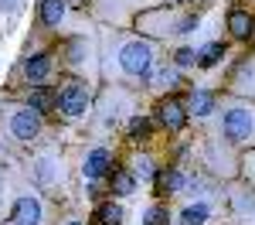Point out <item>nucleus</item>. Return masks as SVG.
<instances>
[{
  "label": "nucleus",
  "instance_id": "nucleus-1",
  "mask_svg": "<svg viewBox=\"0 0 255 225\" xmlns=\"http://www.w3.org/2000/svg\"><path fill=\"white\" fill-rule=\"evenodd\" d=\"M55 106H58L61 116H68V120H75L85 113V106H89V89H85V82L79 79H65L58 89V96H55Z\"/></svg>",
  "mask_w": 255,
  "mask_h": 225
},
{
  "label": "nucleus",
  "instance_id": "nucleus-2",
  "mask_svg": "<svg viewBox=\"0 0 255 225\" xmlns=\"http://www.w3.org/2000/svg\"><path fill=\"white\" fill-rule=\"evenodd\" d=\"M119 65L129 75H150V68H153V48L146 41H129L119 51Z\"/></svg>",
  "mask_w": 255,
  "mask_h": 225
},
{
  "label": "nucleus",
  "instance_id": "nucleus-3",
  "mask_svg": "<svg viewBox=\"0 0 255 225\" xmlns=\"http://www.w3.org/2000/svg\"><path fill=\"white\" fill-rule=\"evenodd\" d=\"M252 113L249 109H242V106H235V109H228L225 113V137L232 143H242V140H249V133H252Z\"/></svg>",
  "mask_w": 255,
  "mask_h": 225
},
{
  "label": "nucleus",
  "instance_id": "nucleus-4",
  "mask_svg": "<svg viewBox=\"0 0 255 225\" xmlns=\"http://www.w3.org/2000/svg\"><path fill=\"white\" fill-rule=\"evenodd\" d=\"M10 222L14 225H41V202L31 195H20L10 208Z\"/></svg>",
  "mask_w": 255,
  "mask_h": 225
},
{
  "label": "nucleus",
  "instance_id": "nucleus-5",
  "mask_svg": "<svg viewBox=\"0 0 255 225\" xmlns=\"http://www.w3.org/2000/svg\"><path fill=\"white\" fill-rule=\"evenodd\" d=\"M38 130H41V113H34V109H24V113H17L10 120V133L17 140H34Z\"/></svg>",
  "mask_w": 255,
  "mask_h": 225
},
{
  "label": "nucleus",
  "instance_id": "nucleus-6",
  "mask_svg": "<svg viewBox=\"0 0 255 225\" xmlns=\"http://www.w3.org/2000/svg\"><path fill=\"white\" fill-rule=\"evenodd\" d=\"M157 120L163 123L167 130H180V126L187 123V109H184L177 99H163V102H160V109H157Z\"/></svg>",
  "mask_w": 255,
  "mask_h": 225
},
{
  "label": "nucleus",
  "instance_id": "nucleus-7",
  "mask_svg": "<svg viewBox=\"0 0 255 225\" xmlns=\"http://www.w3.org/2000/svg\"><path fill=\"white\" fill-rule=\"evenodd\" d=\"M109 150H92L89 157H85V164H82V174L89 178V181H99L102 174H109Z\"/></svg>",
  "mask_w": 255,
  "mask_h": 225
},
{
  "label": "nucleus",
  "instance_id": "nucleus-8",
  "mask_svg": "<svg viewBox=\"0 0 255 225\" xmlns=\"http://www.w3.org/2000/svg\"><path fill=\"white\" fill-rule=\"evenodd\" d=\"M228 31H232L238 41L252 38V31H255V17H252V14H245V10H232V14H228Z\"/></svg>",
  "mask_w": 255,
  "mask_h": 225
},
{
  "label": "nucleus",
  "instance_id": "nucleus-9",
  "mask_svg": "<svg viewBox=\"0 0 255 225\" xmlns=\"http://www.w3.org/2000/svg\"><path fill=\"white\" fill-rule=\"evenodd\" d=\"M65 10H68V0H41V20L48 27H58L65 20Z\"/></svg>",
  "mask_w": 255,
  "mask_h": 225
},
{
  "label": "nucleus",
  "instance_id": "nucleus-10",
  "mask_svg": "<svg viewBox=\"0 0 255 225\" xmlns=\"http://www.w3.org/2000/svg\"><path fill=\"white\" fill-rule=\"evenodd\" d=\"M48 68H51L48 51H38V55H31V58L24 61V75H27V82H41L44 75H48Z\"/></svg>",
  "mask_w": 255,
  "mask_h": 225
},
{
  "label": "nucleus",
  "instance_id": "nucleus-11",
  "mask_svg": "<svg viewBox=\"0 0 255 225\" xmlns=\"http://www.w3.org/2000/svg\"><path fill=\"white\" fill-rule=\"evenodd\" d=\"M191 113L194 116H211L215 113V96L208 89H194L191 92Z\"/></svg>",
  "mask_w": 255,
  "mask_h": 225
},
{
  "label": "nucleus",
  "instance_id": "nucleus-12",
  "mask_svg": "<svg viewBox=\"0 0 255 225\" xmlns=\"http://www.w3.org/2000/svg\"><path fill=\"white\" fill-rule=\"evenodd\" d=\"M180 184H184V174H180L177 167L160 171V178H157V191H160V195H170V191H177Z\"/></svg>",
  "mask_w": 255,
  "mask_h": 225
},
{
  "label": "nucleus",
  "instance_id": "nucleus-13",
  "mask_svg": "<svg viewBox=\"0 0 255 225\" xmlns=\"http://www.w3.org/2000/svg\"><path fill=\"white\" fill-rule=\"evenodd\" d=\"M51 106H55V96H51L44 85H38V89L27 96V109H34V113H48Z\"/></svg>",
  "mask_w": 255,
  "mask_h": 225
},
{
  "label": "nucleus",
  "instance_id": "nucleus-14",
  "mask_svg": "<svg viewBox=\"0 0 255 225\" xmlns=\"http://www.w3.org/2000/svg\"><path fill=\"white\" fill-rule=\"evenodd\" d=\"M225 55V44L221 41H215V44H204L201 51H197V65L201 68H211V65H218V58Z\"/></svg>",
  "mask_w": 255,
  "mask_h": 225
},
{
  "label": "nucleus",
  "instance_id": "nucleus-15",
  "mask_svg": "<svg viewBox=\"0 0 255 225\" xmlns=\"http://www.w3.org/2000/svg\"><path fill=\"white\" fill-rule=\"evenodd\" d=\"M96 222L99 225H119L123 222V208L119 205H99V212H96Z\"/></svg>",
  "mask_w": 255,
  "mask_h": 225
},
{
  "label": "nucleus",
  "instance_id": "nucleus-16",
  "mask_svg": "<svg viewBox=\"0 0 255 225\" xmlns=\"http://www.w3.org/2000/svg\"><path fill=\"white\" fill-rule=\"evenodd\" d=\"M208 205H191V208H184L180 212V222L184 225H201V222H208Z\"/></svg>",
  "mask_w": 255,
  "mask_h": 225
},
{
  "label": "nucleus",
  "instance_id": "nucleus-17",
  "mask_svg": "<svg viewBox=\"0 0 255 225\" xmlns=\"http://www.w3.org/2000/svg\"><path fill=\"white\" fill-rule=\"evenodd\" d=\"M150 130H153V123L146 120V116H133V120H129V140H146V137H150Z\"/></svg>",
  "mask_w": 255,
  "mask_h": 225
},
{
  "label": "nucleus",
  "instance_id": "nucleus-18",
  "mask_svg": "<svg viewBox=\"0 0 255 225\" xmlns=\"http://www.w3.org/2000/svg\"><path fill=\"white\" fill-rule=\"evenodd\" d=\"M143 222L146 225H170V212H167L163 205H153V208L143 215Z\"/></svg>",
  "mask_w": 255,
  "mask_h": 225
},
{
  "label": "nucleus",
  "instance_id": "nucleus-19",
  "mask_svg": "<svg viewBox=\"0 0 255 225\" xmlns=\"http://www.w3.org/2000/svg\"><path fill=\"white\" fill-rule=\"evenodd\" d=\"M113 191H116V195H129V191H133V174L116 171V174H113Z\"/></svg>",
  "mask_w": 255,
  "mask_h": 225
},
{
  "label": "nucleus",
  "instance_id": "nucleus-20",
  "mask_svg": "<svg viewBox=\"0 0 255 225\" xmlns=\"http://www.w3.org/2000/svg\"><path fill=\"white\" fill-rule=\"evenodd\" d=\"M174 61H177V68H187V65H194V61H197V55L191 51V48H180V51L174 55Z\"/></svg>",
  "mask_w": 255,
  "mask_h": 225
},
{
  "label": "nucleus",
  "instance_id": "nucleus-21",
  "mask_svg": "<svg viewBox=\"0 0 255 225\" xmlns=\"http://www.w3.org/2000/svg\"><path fill=\"white\" fill-rule=\"evenodd\" d=\"M177 82H180V72L177 68H163L157 75V85H177Z\"/></svg>",
  "mask_w": 255,
  "mask_h": 225
},
{
  "label": "nucleus",
  "instance_id": "nucleus-22",
  "mask_svg": "<svg viewBox=\"0 0 255 225\" xmlns=\"http://www.w3.org/2000/svg\"><path fill=\"white\" fill-rule=\"evenodd\" d=\"M136 171H139V178H157V167L150 161H136Z\"/></svg>",
  "mask_w": 255,
  "mask_h": 225
},
{
  "label": "nucleus",
  "instance_id": "nucleus-23",
  "mask_svg": "<svg viewBox=\"0 0 255 225\" xmlns=\"http://www.w3.org/2000/svg\"><path fill=\"white\" fill-rule=\"evenodd\" d=\"M0 10L7 14V10H17V0H0Z\"/></svg>",
  "mask_w": 255,
  "mask_h": 225
},
{
  "label": "nucleus",
  "instance_id": "nucleus-24",
  "mask_svg": "<svg viewBox=\"0 0 255 225\" xmlns=\"http://www.w3.org/2000/svg\"><path fill=\"white\" fill-rule=\"evenodd\" d=\"M65 225H82V222H65Z\"/></svg>",
  "mask_w": 255,
  "mask_h": 225
}]
</instances>
